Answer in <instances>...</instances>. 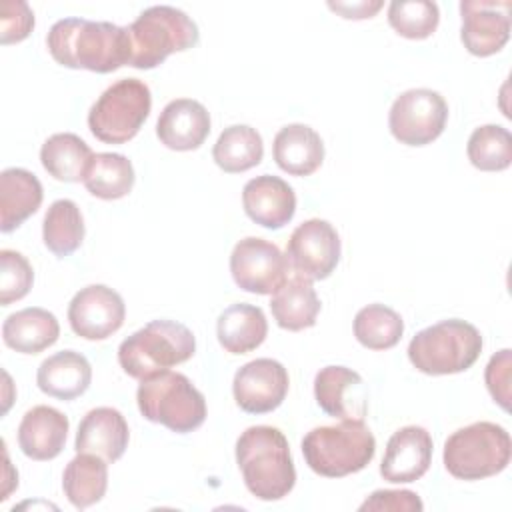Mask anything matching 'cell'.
Here are the masks:
<instances>
[{
  "mask_svg": "<svg viewBox=\"0 0 512 512\" xmlns=\"http://www.w3.org/2000/svg\"><path fill=\"white\" fill-rule=\"evenodd\" d=\"M268 334V322L262 308L252 304L228 306L216 322V336L220 346L230 354H246L256 350Z\"/></svg>",
  "mask_w": 512,
  "mask_h": 512,
  "instance_id": "4316f807",
  "label": "cell"
},
{
  "mask_svg": "<svg viewBox=\"0 0 512 512\" xmlns=\"http://www.w3.org/2000/svg\"><path fill=\"white\" fill-rule=\"evenodd\" d=\"M510 2L462 0L460 38L474 56H492L504 48L510 38Z\"/></svg>",
  "mask_w": 512,
  "mask_h": 512,
  "instance_id": "9a60e30c",
  "label": "cell"
},
{
  "mask_svg": "<svg viewBox=\"0 0 512 512\" xmlns=\"http://www.w3.org/2000/svg\"><path fill=\"white\" fill-rule=\"evenodd\" d=\"M236 464L248 492L258 500H280L296 484L288 440L274 426L246 428L236 440Z\"/></svg>",
  "mask_w": 512,
  "mask_h": 512,
  "instance_id": "7a4b0ae2",
  "label": "cell"
},
{
  "mask_svg": "<svg viewBox=\"0 0 512 512\" xmlns=\"http://www.w3.org/2000/svg\"><path fill=\"white\" fill-rule=\"evenodd\" d=\"M272 154L280 170L292 176H310L324 160V142L314 128L288 124L274 136Z\"/></svg>",
  "mask_w": 512,
  "mask_h": 512,
  "instance_id": "603a6c76",
  "label": "cell"
},
{
  "mask_svg": "<svg viewBox=\"0 0 512 512\" xmlns=\"http://www.w3.org/2000/svg\"><path fill=\"white\" fill-rule=\"evenodd\" d=\"M60 336V324L46 308L30 306L10 314L2 324V340L20 354H38Z\"/></svg>",
  "mask_w": 512,
  "mask_h": 512,
  "instance_id": "d4e9b609",
  "label": "cell"
},
{
  "mask_svg": "<svg viewBox=\"0 0 512 512\" xmlns=\"http://www.w3.org/2000/svg\"><path fill=\"white\" fill-rule=\"evenodd\" d=\"M270 310L276 324L284 330L298 332L314 326L320 312V298L312 280L298 274L286 278V282L272 294Z\"/></svg>",
  "mask_w": 512,
  "mask_h": 512,
  "instance_id": "484cf974",
  "label": "cell"
},
{
  "mask_svg": "<svg viewBox=\"0 0 512 512\" xmlns=\"http://www.w3.org/2000/svg\"><path fill=\"white\" fill-rule=\"evenodd\" d=\"M404 332V322L396 310L384 304H368L354 316V336L368 350L394 348Z\"/></svg>",
  "mask_w": 512,
  "mask_h": 512,
  "instance_id": "d6a6232c",
  "label": "cell"
},
{
  "mask_svg": "<svg viewBox=\"0 0 512 512\" xmlns=\"http://www.w3.org/2000/svg\"><path fill=\"white\" fill-rule=\"evenodd\" d=\"M432 436L422 426L396 430L386 444L380 474L392 484H408L422 478L432 462Z\"/></svg>",
  "mask_w": 512,
  "mask_h": 512,
  "instance_id": "2e32d148",
  "label": "cell"
},
{
  "mask_svg": "<svg viewBox=\"0 0 512 512\" xmlns=\"http://www.w3.org/2000/svg\"><path fill=\"white\" fill-rule=\"evenodd\" d=\"M376 452V440L364 420H342L316 426L302 440L308 468L326 478H342L364 470Z\"/></svg>",
  "mask_w": 512,
  "mask_h": 512,
  "instance_id": "277c9868",
  "label": "cell"
},
{
  "mask_svg": "<svg viewBox=\"0 0 512 512\" xmlns=\"http://www.w3.org/2000/svg\"><path fill=\"white\" fill-rule=\"evenodd\" d=\"M128 66L152 70L170 54L188 50L198 44L200 32L196 22L174 6H150L126 26Z\"/></svg>",
  "mask_w": 512,
  "mask_h": 512,
  "instance_id": "3957f363",
  "label": "cell"
},
{
  "mask_svg": "<svg viewBox=\"0 0 512 512\" xmlns=\"http://www.w3.org/2000/svg\"><path fill=\"white\" fill-rule=\"evenodd\" d=\"M330 10L342 14V18H352V20H362V18H372L380 8L382 2H330L328 4Z\"/></svg>",
  "mask_w": 512,
  "mask_h": 512,
  "instance_id": "ab89813d",
  "label": "cell"
},
{
  "mask_svg": "<svg viewBox=\"0 0 512 512\" xmlns=\"http://www.w3.org/2000/svg\"><path fill=\"white\" fill-rule=\"evenodd\" d=\"M134 180V166L124 154L98 152L94 154L82 182L92 196L102 200H118L130 194Z\"/></svg>",
  "mask_w": 512,
  "mask_h": 512,
  "instance_id": "1f68e13d",
  "label": "cell"
},
{
  "mask_svg": "<svg viewBox=\"0 0 512 512\" xmlns=\"http://www.w3.org/2000/svg\"><path fill=\"white\" fill-rule=\"evenodd\" d=\"M70 422L52 406L30 408L18 426V446L32 460H52L66 444Z\"/></svg>",
  "mask_w": 512,
  "mask_h": 512,
  "instance_id": "44dd1931",
  "label": "cell"
},
{
  "mask_svg": "<svg viewBox=\"0 0 512 512\" xmlns=\"http://www.w3.org/2000/svg\"><path fill=\"white\" fill-rule=\"evenodd\" d=\"M52 58L74 70L108 74L128 64L126 26L86 18H62L52 24L46 36Z\"/></svg>",
  "mask_w": 512,
  "mask_h": 512,
  "instance_id": "6da1fadb",
  "label": "cell"
},
{
  "mask_svg": "<svg viewBox=\"0 0 512 512\" xmlns=\"http://www.w3.org/2000/svg\"><path fill=\"white\" fill-rule=\"evenodd\" d=\"M92 382V366L88 358L76 350H62L48 356L36 372L38 388L58 400H74L82 396Z\"/></svg>",
  "mask_w": 512,
  "mask_h": 512,
  "instance_id": "7402d4cb",
  "label": "cell"
},
{
  "mask_svg": "<svg viewBox=\"0 0 512 512\" xmlns=\"http://www.w3.org/2000/svg\"><path fill=\"white\" fill-rule=\"evenodd\" d=\"M440 10L430 0H394L388 6V24L404 38L424 40L434 34Z\"/></svg>",
  "mask_w": 512,
  "mask_h": 512,
  "instance_id": "e575fe53",
  "label": "cell"
},
{
  "mask_svg": "<svg viewBox=\"0 0 512 512\" xmlns=\"http://www.w3.org/2000/svg\"><path fill=\"white\" fill-rule=\"evenodd\" d=\"M340 236L328 220L310 218L294 228L286 258L298 276L308 280L328 278L340 262Z\"/></svg>",
  "mask_w": 512,
  "mask_h": 512,
  "instance_id": "7c38bea8",
  "label": "cell"
},
{
  "mask_svg": "<svg viewBox=\"0 0 512 512\" xmlns=\"http://www.w3.org/2000/svg\"><path fill=\"white\" fill-rule=\"evenodd\" d=\"M448 104L444 96L430 88L402 92L390 106L388 126L392 136L406 146H426L436 140L446 126Z\"/></svg>",
  "mask_w": 512,
  "mask_h": 512,
  "instance_id": "30bf717a",
  "label": "cell"
},
{
  "mask_svg": "<svg viewBox=\"0 0 512 512\" xmlns=\"http://www.w3.org/2000/svg\"><path fill=\"white\" fill-rule=\"evenodd\" d=\"M314 398L320 410L340 420H364L368 396L362 376L346 366H324L314 378Z\"/></svg>",
  "mask_w": 512,
  "mask_h": 512,
  "instance_id": "e0dca14e",
  "label": "cell"
},
{
  "mask_svg": "<svg viewBox=\"0 0 512 512\" xmlns=\"http://www.w3.org/2000/svg\"><path fill=\"white\" fill-rule=\"evenodd\" d=\"M44 246L58 258L76 252L84 240V218L74 200H54L42 222Z\"/></svg>",
  "mask_w": 512,
  "mask_h": 512,
  "instance_id": "4dcf8cb0",
  "label": "cell"
},
{
  "mask_svg": "<svg viewBox=\"0 0 512 512\" xmlns=\"http://www.w3.org/2000/svg\"><path fill=\"white\" fill-rule=\"evenodd\" d=\"M140 414L176 434H188L206 420L204 394L180 372H158L140 380L136 390Z\"/></svg>",
  "mask_w": 512,
  "mask_h": 512,
  "instance_id": "8992f818",
  "label": "cell"
},
{
  "mask_svg": "<svg viewBox=\"0 0 512 512\" xmlns=\"http://www.w3.org/2000/svg\"><path fill=\"white\" fill-rule=\"evenodd\" d=\"M62 488L78 510L100 502L108 488V462L96 454L78 452L64 468Z\"/></svg>",
  "mask_w": 512,
  "mask_h": 512,
  "instance_id": "83f0119b",
  "label": "cell"
},
{
  "mask_svg": "<svg viewBox=\"0 0 512 512\" xmlns=\"http://www.w3.org/2000/svg\"><path fill=\"white\" fill-rule=\"evenodd\" d=\"M194 350L196 338L188 326L174 320H152L122 340L118 362L128 376L144 380L190 360Z\"/></svg>",
  "mask_w": 512,
  "mask_h": 512,
  "instance_id": "5b68a950",
  "label": "cell"
},
{
  "mask_svg": "<svg viewBox=\"0 0 512 512\" xmlns=\"http://www.w3.org/2000/svg\"><path fill=\"white\" fill-rule=\"evenodd\" d=\"M288 268L286 254L256 236L236 242L230 254V274L236 286L250 294H274L286 282Z\"/></svg>",
  "mask_w": 512,
  "mask_h": 512,
  "instance_id": "8fae6325",
  "label": "cell"
},
{
  "mask_svg": "<svg viewBox=\"0 0 512 512\" xmlns=\"http://www.w3.org/2000/svg\"><path fill=\"white\" fill-rule=\"evenodd\" d=\"M466 154L482 172L506 170L512 164V136L504 126L484 124L470 134Z\"/></svg>",
  "mask_w": 512,
  "mask_h": 512,
  "instance_id": "836d02e7",
  "label": "cell"
},
{
  "mask_svg": "<svg viewBox=\"0 0 512 512\" xmlns=\"http://www.w3.org/2000/svg\"><path fill=\"white\" fill-rule=\"evenodd\" d=\"M288 386V372L278 360L256 358L236 370L232 394L244 412L266 414L284 402Z\"/></svg>",
  "mask_w": 512,
  "mask_h": 512,
  "instance_id": "5bb4252c",
  "label": "cell"
},
{
  "mask_svg": "<svg viewBox=\"0 0 512 512\" xmlns=\"http://www.w3.org/2000/svg\"><path fill=\"white\" fill-rule=\"evenodd\" d=\"M34 282V270L24 254L16 250H0V304L8 306L22 300Z\"/></svg>",
  "mask_w": 512,
  "mask_h": 512,
  "instance_id": "d590c367",
  "label": "cell"
},
{
  "mask_svg": "<svg viewBox=\"0 0 512 512\" xmlns=\"http://www.w3.org/2000/svg\"><path fill=\"white\" fill-rule=\"evenodd\" d=\"M94 158L90 146L72 132H58L46 138L40 148L44 170L60 182H80Z\"/></svg>",
  "mask_w": 512,
  "mask_h": 512,
  "instance_id": "f1b7e54d",
  "label": "cell"
},
{
  "mask_svg": "<svg viewBox=\"0 0 512 512\" xmlns=\"http://www.w3.org/2000/svg\"><path fill=\"white\" fill-rule=\"evenodd\" d=\"M264 142L256 128L248 124H234L220 132L212 158L228 174L246 172L262 162Z\"/></svg>",
  "mask_w": 512,
  "mask_h": 512,
  "instance_id": "f546056e",
  "label": "cell"
},
{
  "mask_svg": "<svg viewBox=\"0 0 512 512\" xmlns=\"http://www.w3.org/2000/svg\"><path fill=\"white\" fill-rule=\"evenodd\" d=\"M126 318L122 296L104 286L90 284L80 288L68 304V322L76 336L86 340H104L118 332Z\"/></svg>",
  "mask_w": 512,
  "mask_h": 512,
  "instance_id": "4fadbf2b",
  "label": "cell"
},
{
  "mask_svg": "<svg viewBox=\"0 0 512 512\" xmlns=\"http://www.w3.org/2000/svg\"><path fill=\"white\" fill-rule=\"evenodd\" d=\"M210 134V114L204 104L192 98L168 102L156 122L158 140L178 152L196 150Z\"/></svg>",
  "mask_w": 512,
  "mask_h": 512,
  "instance_id": "d6986e66",
  "label": "cell"
},
{
  "mask_svg": "<svg viewBox=\"0 0 512 512\" xmlns=\"http://www.w3.org/2000/svg\"><path fill=\"white\" fill-rule=\"evenodd\" d=\"M130 430L120 410L100 406L90 410L78 424L74 448L76 452L96 454L108 464L122 458L128 448Z\"/></svg>",
  "mask_w": 512,
  "mask_h": 512,
  "instance_id": "ffe728a7",
  "label": "cell"
},
{
  "mask_svg": "<svg viewBox=\"0 0 512 512\" xmlns=\"http://www.w3.org/2000/svg\"><path fill=\"white\" fill-rule=\"evenodd\" d=\"M152 108L148 84L138 78H122L108 86L88 112L90 132L106 144L132 140Z\"/></svg>",
  "mask_w": 512,
  "mask_h": 512,
  "instance_id": "9c48e42d",
  "label": "cell"
},
{
  "mask_svg": "<svg viewBox=\"0 0 512 512\" xmlns=\"http://www.w3.org/2000/svg\"><path fill=\"white\" fill-rule=\"evenodd\" d=\"M510 350L504 348L498 354H494L486 366L484 378L486 388L494 402H498L504 410L510 408Z\"/></svg>",
  "mask_w": 512,
  "mask_h": 512,
  "instance_id": "74e56055",
  "label": "cell"
},
{
  "mask_svg": "<svg viewBox=\"0 0 512 512\" xmlns=\"http://www.w3.org/2000/svg\"><path fill=\"white\" fill-rule=\"evenodd\" d=\"M40 180L26 168H6L0 174V230L12 232L42 204Z\"/></svg>",
  "mask_w": 512,
  "mask_h": 512,
  "instance_id": "cb8c5ba5",
  "label": "cell"
},
{
  "mask_svg": "<svg viewBox=\"0 0 512 512\" xmlns=\"http://www.w3.org/2000/svg\"><path fill=\"white\" fill-rule=\"evenodd\" d=\"M422 508H424L422 500L412 490H376L360 504V512H366V510L420 512Z\"/></svg>",
  "mask_w": 512,
  "mask_h": 512,
  "instance_id": "f35d334b",
  "label": "cell"
},
{
  "mask_svg": "<svg viewBox=\"0 0 512 512\" xmlns=\"http://www.w3.org/2000/svg\"><path fill=\"white\" fill-rule=\"evenodd\" d=\"M242 206L252 222L268 230H278L294 218L296 194L286 180L262 174L244 184Z\"/></svg>",
  "mask_w": 512,
  "mask_h": 512,
  "instance_id": "ac0fdd59",
  "label": "cell"
},
{
  "mask_svg": "<svg viewBox=\"0 0 512 512\" xmlns=\"http://www.w3.org/2000/svg\"><path fill=\"white\" fill-rule=\"evenodd\" d=\"M34 28V12L24 0H4L0 6V42L14 44L28 38Z\"/></svg>",
  "mask_w": 512,
  "mask_h": 512,
  "instance_id": "8d00e7d4",
  "label": "cell"
},
{
  "mask_svg": "<svg viewBox=\"0 0 512 512\" xmlns=\"http://www.w3.org/2000/svg\"><path fill=\"white\" fill-rule=\"evenodd\" d=\"M444 466L458 480H482L500 474L512 458V440L504 426L474 422L444 442Z\"/></svg>",
  "mask_w": 512,
  "mask_h": 512,
  "instance_id": "ba28073f",
  "label": "cell"
},
{
  "mask_svg": "<svg viewBox=\"0 0 512 512\" xmlns=\"http://www.w3.org/2000/svg\"><path fill=\"white\" fill-rule=\"evenodd\" d=\"M482 352L478 328L466 320L450 318L432 324L410 340L408 358L416 370L446 376L468 370Z\"/></svg>",
  "mask_w": 512,
  "mask_h": 512,
  "instance_id": "52a82bcc",
  "label": "cell"
}]
</instances>
